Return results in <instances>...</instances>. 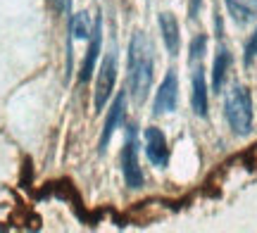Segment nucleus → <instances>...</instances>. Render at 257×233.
Returning a JSON list of instances; mask_svg holds the SVG:
<instances>
[{
    "label": "nucleus",
    "mask_w": 257,
    "mask_h": 233,
    "mask_svg": "<svg viewBox=\"0 0 257 233\" xmlns=\"http://www.w3.org/2000/svg\"><path fill=\"white\" fill-rule=\"evenodd\" d=\"M128 93L136 103L146 100L148 91L153 86V72H155V48L146 34H134L128 43Z\"/></svg>",
    "instance_id": "f257e3e1"
},
{
    "label": "nucleus",
    "mask_w": 257,
    "mask_h": 233,
    "mask_svg": "<svg viewBox=\"0 0 257 233\" xmlns=\"http://www.w3.org/2000/svg\"><path fill=\"white\" fill-rule=\"evenodd\" d=\"M224 114L236 136H245L252 129V98L245 86H233L224 103Z\"/></svg>",
    "instance_id": "f03ea898"
},
{
    "label": "nucleus",
    "mask_w": 257,
    "mask_h": 233,
    "mask_svg": "<svg viewBox=\"0 0 257 233\" xmlns=\"http://www.w3.org/2000/svg\"><path fill=\"white\" fill-rule=\"evenodd\" d=\"M117 84V53L110 50L100 65L98 81H95V112H102V107L110 103V95L114 93Z\"/></svg>",
    "instance_id": "7ed1b4c3"
},
{
    "label": "nucleus",
    "mask_w": 257,
    "mask_h": 233,
    "mask_svg": "<svg viewBox=\"0 0 257 233\" xmlns=\"http://www.w3.org/2000/svg\"><path fill=\"white\" fill-rule=\"evenodd\" d=\"M121 171L128 188L143 186V171L138 167V140H136V126L126 129V143L121 150Z\"/></svg>",
    "instance_id": "20e7f679"
},
{
    "label": "nucleus",
    "mask_w": 257,
    "mask_h": 233,
    "mask_svg": "<svg viewBox=\"0 0 257 233\" xmlns=\"http://www.w3.org/2000/svg\"><path fill=\"white\" fill-rule=\"evenodd\" d=\"M176 103H179V79H176V72H174V69H169V72H167V76L162 79L160 88H157L153 110H155V114L174 112V110H176Z\"/></svg>",
    "instance_id": "39448f33"
},
{
    "label": "nucleus",
    "mask_w": 257,
    "mask_h": 233,
    "mask_svg": "<svg viewBox=\"0 0 257 233\" xmlns=\"http://www.w3.org/2000/svg\"><path fill=\"white\" fill-rule=\"evenodd\" d=\"M146 155L160 169L169 164V145H167L165 133L157 129V126L146 129Z\"/></svg>",
    "instance_id": "423d86ee"
},
{
    "label": "nucleus",
    "mask_w": 257,
    "mask_h": 233,
    "mask_svg": "<svg viewBox=\"0 0 257 233\" xmlns=\"http://www.w3.org/2000/svg\"><path fill=\"white\" fill-rule=\"evenodd\" d=\"M191 107L198 117H207V79H205V69L195 67L191 79Z\"/></svg>",
    "instance_id": "0eeeda50"
},
{
    "label": "nucleus",
    "mask_w": 257,
    "mask_h": 233,
    "mask_svg": "<svg viewBox=\"0 0 257 233\" xmlns=\"http://www.w3.org/2000/svg\"><path fill=\"white\" fill-rule=\"evenodd\" d=\"M126 107V93H119L117 98H114V103H112L110 107V117H107V121H105V126H102V133H100V152L105 148H107V143H110L112 133L117 131V126H119L121 121H124V110Z\"/></svg>",
    "instance_id": "6e6552de"
},
{
    "label": "nucleus",
    "mask_w": 257,
    "mask_h": 233,
    "mask_svg": "<svg viewBox=\"0 0 257 233\" xmlns=\"http://www.w3.org/2000/svg\"><path fill=\"white\" fill-rule=\"evenodd\" d=\"M100 43H102V19L95 17V29H93V34H91V48H88V53L83 57L81 74H79V81H81V84H86V81L91 79V72H93V67H95L98 53H100Z\"/></svg>",
    "instance_id": "1a4fd4ad"
},
{
    "label": "nucleus",
    "mask_w": 257,
    "mask_h": 233,
    "mask_svg": "<svg viewBox=\"0 0 257 233\" xmlns=\"http://www.w3.org/2000/svg\"><path fill=\"white\" fill-rule=\"evenodd\" d=\"M160 31H162V41L167 46L169 55H176L181 48V34H179V22L172 12H162L160 15Z\"/></svg>",
    "instance_id": "9d476101"
},
{
    "label": "nucleus",
    "mask_w": 257,
    "mask_h": 233,
    "mask_svg": "<svg viewBox=\"0 0 257 233\" xmlns=\"http://www.w3.org/2000/svg\"><path fill=\"white\" fill-rule=\"evenodd\" d=\"M231 62H233V60H231V53L221 46L219 50H217L214 65H212V91H214V93L221 91L224 79H226V74H229V69H231Z\"/></svg>",
    "instance_id": "9b49d317"
},
{
    "label": "nucleus",
    "mask_w": 257,
    "mask_h": 233,
    "mask_svg": "<svg viewBox=\"0 0 257 233\" xmlns=\"http://www.w3.org/2000/svg\"><path fill=\"white\" fill-rule=\"evenodd\" d=\"M229 15L238 24H248L257 19V0H226Z\"/></svg>",
    "instance_id": "f8f14e48"
},
{
    "label": "nucleus",
    "mask_w": 257,
    "mask_h": 233,
    "mask_svg": "<svg viewBox=\"0 0 257 233\" xmlns=\"http://www.w3.org/2000/svg\"><path fill=\"white\" fill-rule=\"evenodd\" d=\"M95 24L91 22V15L88 12H76L72 17V24H69V31H72L74 41H83V38H91Z\"/></svg>",
    "instance_id": "ddd939ff"
},
{
    "label": "nucleus",
    "mask_w": 257,
    "mask_h": 233,
    "mask_svg": "<svg viewBox=\"0 0 257 233\" xmlns=\"http://www.w3.org/2000/svg\"><path fill=\"white\" fill-rule=\"evenodd\" d=\"M257 57V29L252 31V36L248 38V43H245V55H243V65L250 67L252 62H255Z\"/></svg>",
    "instance_id": "4468645a"
},
{
    "label": "nucleus",
    "mask_w": 257,
    "mask_h": 233,
    "mask_svg": "<svg viewBox=\"0 0 257 233\" xmlns=\"http://www.w3.org/2000/svg\"><path fill=\"white\" fill-rule=\"evenodd\" d=\"M205 48H207V36H195L191 41V62L193 60H200L202 53H205Z\"/></svg>",
    "instance_id": "2eb2a0df"
},
{
    "label": "nucleus",
    "mask_w": 257,
    "mask_h": 233,
    "mask_svg": "<svg viewBox=\"0 0 257 233\" xmlns=\"http://www.w3.org/2000/svg\"><path fill=\"white\" fill-rule=\"evenodd\" d=\"M198 10H200V0H191V8H188V15H191V19L198 17Z\"/></svg>",
    "instance_id": "dca6fc26"
},
{
    "label": "nucleus",
    "mask_w": 257,
    "mask_h": 233,
    "mask_svg": "<svg viewBox=\"0 0 257 233\" xmlns=\"http://www.w3.org/2000/svg\"><path fill=\"white\" fill-rule=\"evenodd\" d=\"M64 3H67V0H50V5H53L57 12H62L64 10Z\"/></svg>",
    "instance_id": "f3484780"
}]
</instances>
